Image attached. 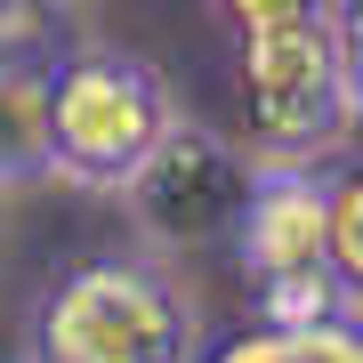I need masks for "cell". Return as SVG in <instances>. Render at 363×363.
<instances>
[{
    "label": "cell",
    "mask_w": 363,
    "mask_h": 363,
    "mask_svg": "<svg viewBox=\"0 0 363 363\" xmlns=\"http://www.w3.org/2000/svg\"><path fill=\"white\" fill-rule=\"evenodd\" d=\"M33 363H202V298L154 242L81 250L25 307Z\"/></svg>",
    "instance_id": "cell-1"
},
{
    "label": "cell",
    "mask_w": 363,
    "mask_h": 363,
    "mask_svg": "<svg viewBox=\"0 0 363 363\" xmlns=\"http://www.w3.org/2000/svg\"><path fill=\"white\" fill-rule=\"evenodd\" d=\"M331 234H339L347 298L363 307V154H339V162H331Z\"/></svg>",
    "instance_id": "cell-8"
},
{
    "label": "cell",
    "mask_w": 363,
    "mask_h": 363,
    "mask_svg": "<svg viewBox=\"0 0 363 363\" xmlns=\"http://www.w3.org/2000/svg\"><path fill=\"white\" fill-rule=\"evenodd\" d=\"M49 57H0V194L49 178Z\"/></svg>",
    "instance_id": "cell-7"
},
{
    "label": "cell",
    "mask_w": 363,
    "mask_h": 363,
    "mask_svg": "<svg viewBox=\"0 0 363 363\" xmlns=\"http://www.w3.org/2000/svg\"><path fill=\"white\" fill-rule=\"evenodd\" d=\"M250 186H259V162L234 138L202 130V121H178L162 138V154L130 178L121 202L138 218V242H154L162 259H194V250H234Z\"/></svg>",
    "instance_id": "cell-5"
},
{
    "label": "cell",
    "mask_w": 363,
    "mask_h": 363,
    "mask_svg": "<svg viewBox=\"0 0 363 363\" xmlns=\"http://www.w3.org/2000/svg\"><path fill=\"white\" fill-rule=\"evenodd\" d=\"M65 9H73V0H65Z\"/></svg>",
    "instance_id": "cell-12"
},
{
    "label": "cell",
    "mask_w": 363,
    "mask_h": 363,
    "mask_svg": "<svg viewBox=\"0 0 363 363\" xmlns=\"http://www.w3.org/2000/svg\"><path fill=\"white\" fill-rule=\"evenodd\" d=\"M339 81H347V113L363 130V0H339Z\"/></svg>",
    "instance_id": "cell-9"
},
{
    "label": "cell",
    "mask_w": 363,
    "mask_h": 363,
    "mask_svg": "<svg viewBox=\"0 0 363 363\" xmlns=\"http://www.w3.org/2000/svg\"><path fill=\"white\" fill-rule=\"evenodd\" d=\"M202 363H363V307L315 315V323H267V315H250L242 331L210 339Z\"/></svg>",
    "instance_id": "cell-6"
},
{
    "label": "cell",
    "mask_w": 363,
    "mask_h": 363,
    "mask_svg": "<svg viewBox=\"0 0 363 363\" xmlns=\"http://www.w3.org/2000/svg\"><path fill=\"white\" fill-rule=\"evenodd\" d=\"M210 9L226 16V33H242V25H274V16H315L331 0H210Z\"/></svg>",
    "instance_id": "cell-10"
},
{
    "label": "cell",
    "mask_w": 363,
    "mask_h": 363,
    "mask_svg": "<svg viewBox=\"0 0 363 363\" xmlns=\"http://www.w3.org/2000/svg\"><path fill=\"white\" fill-rule=\"evenodd\" d=\"M234 73H242V97H250L259 154L331 162L339 138L355 130L347 81H339V0L315 9V16L242 25L234 33Z\"/></svg>",
    "instance_id": "cell-4"
},
{
    "label": "cell",
    "mask_w": 363,
    "mask_h": 363,
    "mask_svg": "<svg viewBox=\"0 0 363 363\" xmlns=\"http://www.w3.org/2000/svg\"><path fill=\"white\" fill-rule=\"evenodd\" d=\"M0 363H33V331H16V323H0Z\"/></svg>",
    "instance_id": "cell-11"
},
{
    "label": "cell",
    "mask_w": 363,
    "mask_h": 363,
    "mask_svg": "<svg viewBox=\"0 0 363 363\" xmlns=\"http://www.w3.org/2000/svg\"><path fill=\"white\" fill-rule=\"evenodd\" d=\"M331 162H291V154L259 162V186H250V210L226 259L250 291V315H267V323H315V315L355 307L331 234Z\"/></svg>",
    "instance_id": "cell-3"
},
{
    "label": "cell",
    "mask_w": 363,
    "mask_h": 363,
    "mask_svg": "<svg viewBox=\"0 0 363 363\" xmlns=\"http://www.w3.org/2000/svg\"><path fill=\"white\" fill-rule=\"evenodd\" d=\"M178 89L162 65L113 40H65L49 57V178L81 194H130V178L178 130Z\"/></svg>",
    "instance_id": "cell-2"
}]
</instances>
